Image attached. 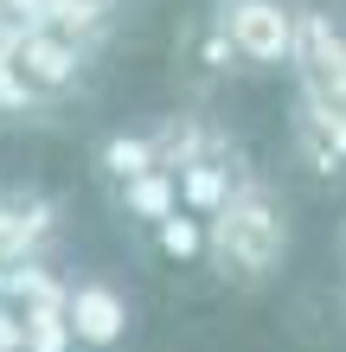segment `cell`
<instances>
[{
    "label": "cell",
    "instance_id": "7c38bea8",
    "mask_svg": "<svg viewBox=\"0 0 346 352\" xmlns=\"http://www.w3.org/2000/svg\"><path fill=\"white\" fill-rule=\"evenodd\" d=\"M116 205H122V218H135V224H167L173 212H180V173H141V179H129V186H116Z\"/></svg>",
    "mask_w": 346,
    "mask_h": 352
},
{
    "label": "cell",
    "instance_id": "4fadbf2b",
    "mask_svg": "<svg viewBox=\"0 0 346 352\" xmlns=\"http://www.w3.org/2000/svg\"><path fill=\"white\" fill-rule=\"evenodd\" d=\"M154 243H160L167 263H206V218L173 212L167 224H154Z\"/></svg>",
    "mask_w": 346,
    "mask_h": 352
},
{
    "label": "cell",
    "instance_id": "9c48e42d",
    "mask_svg": "<svg viewBox=\"0 0 346 352\" xmlns=\"http://www.w3.org/2000/svg\"><path fill=\"white\" fill-rule=\"evenodd\" d=\"M244 173H250V167H237V160H199V167H180V212L218 218Z\"/></svg>",
    "mask_w": 346,
    "mask_h": 352
},
{
    "label": "cell",
    "instance_id": "5b68a950",
    "mask_svg": "<svg viewBox=\"0 0 346 352\" xmlns=\"http://www.w3.org/2000/svg\"><path fill=\"white\" fill-rule=\"evenodd\" d=\"M58 231H65L58 199H45L39 186H0V269L7 263H45Z\"/></svg>",
    "mask_w": 346,
    "mask_h": 352
},
{
    "label": "cell",
    "instance_id": "5bb4252c",
    "mask_svg": "<svg viewBox=\"0 0 346 352\" xmlns=\"http://www.w3.org/2000/svg\"><path fill=\"white\" fill-rule=\"evenodd\" d=\"M45 109H52V96H45V90H32V84H26V71H19L13 58H0V116L26 122V116H45Z\"/></svg>",
    "mask_w": 346,
    "mask_h": 352
},
{
    "label": "cell",
    "instance_id": "30bf717a",
    "mask_svg": "<svg viewBox=\"0 0 346 352\" xmlns=\"http://www.w3.org/2000/svg\"><path fill=\"white\" fill-rule=\"evenodd\" d=\"M71 295V276H58L52 256L45 263H7L0 269V301H13L19 314H32V307H65Z\"/></svg>",
    "mask_w": 346,
    "mask_h": 352
},
{
    "label": "cell",
    "instance_id": "3957f363",
    "mask_svg": "<svg viewBox=\"0 0 346 352\" xmlns=\"http://www.w3.org/2000/svg\"><path fill=\"white\" fill-rule=\"evenodd\" d=\"M212 19L250 71H282L295 58V0H218Z\"/></svg>",
    "mask_w": 346,
    "mask_h": 352
},
{
    "label": "cell",
    "instance_id": "277c9868",
    "mask_svg": "<svg viewBox=\"0 0 346 352\" xmlns=\"http://www.w3.org/2000/svg\"><path fill=\"white\" fill-rule=\"evenodd\" d=\"M65 320L77 333V352H116V346H129V333H135V301L122 295L109 276H71Z\"/></svg>",
    "mask_w": 346,
    "mask_h": 352
},
{
    "label": "cell",
    "instance_id": "7a4b0ae2",
    "mask_svg": "<svg viewBox=\"0 0 346 352\" xmlns=\"http://www.w3.org/2000/svg\"><path fill=\"white\" fill-rule=\"evenodd\" d=\"M295 13H301L295 19V58H289L295 96L346 116V7H334V0H295Z\"/></svg>",
    "mask_w": 346,
    "mask_h": 352
},
{
    "label": "cell",
    "instance_id": "ba28073f",
    "mask_svg": "<svg viewBox=\"0 0 346 352\" xmlns=\"http://www.w3.org/2000/svg\"><path fill=\"white\" fill-rule=\"evenodd\" d=\"M154 148H160V167L180 173V167H199V160H237V141L218 129V122L206 116H193V109H180V116H160L154 122Z\"/></svg>",
    "mask_w": 346,
    "mask_h": 352
},
{
    "label": "cell",
    "instance_id": "6da1fadb",
    "mask_svg": "<svg viewBox=\"0 0 346 352\" xmlns=\"http://www.w3.org/2000/svg\"><path fill=\"white\" fill-rule=\"evenodd\" d=\"M295 250V218L289 199L276 192L257 167L237 179V192L225 199V212L206 218V263L225 288H270L282 276V263Z\"/></svg>",
    "mask_w": 346,
    "mask_h": 352
},
{
    "label": "cell",
    "instance_id": "8fae6325",
    "mask_svg": "<svg viewBox=\"0 0 346 352\" xmlns=\"http://www.w3.org/2000/svg\"><path fill=\"white\" fill-rule=\"evenodd\" d=\"M96 167H103L109 186H129L141 173H160V148H154L148 129H116V135L96 141Z\"/></svg>",
    "mask_w": 346,
    "mask_h": 352
},
{
    "label": "cell",
    "instance_id": "9a60e30c",
    "mask_svg": "<svg viewBox=\"0 0 346 352\" xmlns=\"http://www.w3.org/2000/svg\"><path fill=\"white\" fill-rule=\"evenodd\" d=\"M26 352H77V333L65 307H32L26 314Z\"/></svg>",
    "mask_w": 346,
    "mask_h": 352
},
{
    "label": "cell",
    "instance_id": "2e32d148",
    "mask_svg": "<svg viewBox=\"0 0 346 352\" xmlns=\"http://www.w3.org/2000/svg\"><path fill=\"white\" fill-rule=\"evenodd\" d=\"M199 58H206V71H237V65H244V58L231 52V38L218 32V19L206 26V38H199Z\"/></svg>",
    "mask_w": 346,
    "mask_h": 352
},
{
    "label": "cell",
    "instance_id": "8992f818",
    "mask_svg": "<svg viewBox=\"0 0 346 352\" xmlns=\"http://www.w3.org/2000/svg\"><path fill=\"white\" fill-rule=\"evenodd\" d=\"M13 65L26 71L32 90H45V96L58 102V96H71L77 84H84L90 45H77V38L52 32V26H26V38H19V52H13Z\"/></svg>",
    "mask_w": 346,
    "mask_h": 352
},
{
    "label": "cell",
    "instance_id": "e0dca14e",
    "mask_svg": "<svg viewBox=\"0 0 346 352\" xmlns=\"http://www.w3.org/2000/svg\"><path fill=\"white\" fill-rule=\"evenodd\" d=\"M0 352H26V314L13 301H0Z\"/></svg>",
    "mask_w": 346,
    "mask_h": 352
},
{
    "label": "cell",
    "instance_id": "52a82bcc",
    "mask_svg": "<svg viewBox=\"0 0 346 352\" xmlns=\"http://www.w3.org/2000/svg\"><path fill=\"white\" fill-rule=\"evenodd\" d=\"M289 148H295V160L314 179H340L346 173V116L295 96L289 102Z\"/></svg>",
    "mask_w": 346,
    "mask_h": 352
}]
</instances>
